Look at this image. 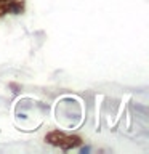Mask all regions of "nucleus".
<instances>
[{"instance_id": "nucleus-1", "label": "nucleus", "mask_w": 149, "mask_h": 154, "mask_svg": "<svg viewBox=\"0 0 149 154\" xmlns=\"http://www.w3.org/2000/svg\"><path fill=\"white\" fill-rule=\"evenodd\" d=\"M48 143L61 146L62 149H71L74 146H79L82 143V140L79 137H71V135H64L62 132H51L48 137L45 138Z\"/></svg>"}]
</instances>
